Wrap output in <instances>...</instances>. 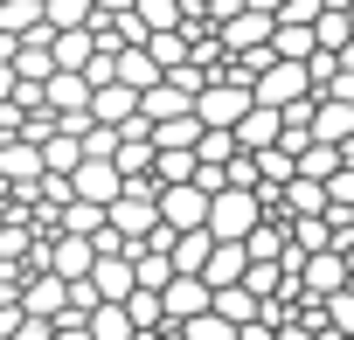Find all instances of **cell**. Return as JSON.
Returning <instances> with one entry per match:
<instances>
[{
  "label": "cell",
  "instance_id": "cell-1",
  "mask_svg": "<svg viewBox=\"0 0 354 340\" xmlns=\"http://www.w3.org/2000/svg\"><path fill=\"white\" fill-rule=\"evenodd\" d=\"M257 223H264V202H257L250 188H216V195H209V236H230V243H243Z\"/></svg>",
  "mask_w": 354,
  "mask_h": 340
},
{
  "label": "cell",
  "instance_id": "cell-2",
  "mask_svg": "<svg viewBox=\"0 0 354 340\" xmlns=\"http://www.w3.org/2000/svg\"><path fill=\"white\" fill-rule=\"evenodd\" d=\"M250 97H257V104H271V111H285V104H306V97H313V77H306V63H285V56H271V63L257 70Z\"/></svg>",
  "mask_w": 354,
  "mask_h": 340
},
{
  "label": "cell",
  "instance_id": "cell-3",
  "mask_svg": "<svg viewBox=\"0 0 354 340\" xmlns=\"http://www.w3.org/2000/svg\"><path fill=\"white\" fill-rule=\"evenodd\" d=\"M153 209H160L167 229H209V188H202V181H174V188H160Z\"/></svg>",
  "mask_w": 354,
  "mask_h": 340
},
{
  "label": "cell",
  "instance_id": "cell-4",
  "mask_svg": "<svg viewBox=\"0 0 354 340\" xmlns=\"http://www.w3.org/2000/svg\"><path fill=\"white\" fill-rule=\"evenodd\" d=\"M250 104H257V97H250V84H230V77H216V84H202V91H195V118H202V125H223V132H230Z\"/></svg>",
  "mask_w": 354,
  "mask_h": 340
},
{
  "label": "cell",
  "instance_id": "cell-5",
  "mask_svg": "<svg viewBox=\"0 0 354 340\" xmlns=\"http://www.w3.org/2000/svg\"><path fill=\"white\" fill-rule=\"evenodd\" d=\"M63 181H70V195H77V202H91V209H111V202L125 195V174H118L111 160H77Z\"/></svg>",
  "mask_w": 354,
  "mask_h": 340
},
{
  "label": "cell",
  "instance_id": "cell-6",
  "mask_svg": "<svg viewBox=\"0 0 354 340\" xmlns=\"http://www.w3.org/2000/svg\"><path fill=\"white\" fill-rule=\"evenodd\" d=\"M347 285V250H313V257H299V292L319 305L326 292H340Z\"/></svg>",
  "mask_w": 354,
  "mask_h": 340
},
{
  "label": "cell",
  "instance_id": "cell-7",
  "mask_svg": "<svg viewBox=\"0 0 354 340\" xmlns=\"http://www.w3.org/2000/svg\"><path fill=\"white\" fill-rule=\"evenodd\" d=\"M216 42H223V56H243V49H271V15L243 8V15H230V21L216 28Z\"/></svg>",
  "mask_w": 354,
  "mask_h": 340
},
{
  "label": "cell",
  "instance_id": "cell-8",
  "mask_svg": "<svg viewBox=\"0 0 354 340\" xmlns=\"http://www.w3.org/2000/svg\"><path fill=\"white\" fill-rule=\"evenodd\" d=\"M63 305H70V285H63L56 271H28V278H21V312H28V319H56Z\"/></svg>",
  "mask_w": 354,
  "mask_h": 340
},
{
  "label": "cell",
  "instance_id": "cell-9",
  "mask_svg": "<svg viewBox=\"0 0 354 340\" xmlns=\"http://www.w3.org/2000/svg\"><path fill=\"white\" fill-rule=\"evenodd\" d=\"M91 104V84L77 77V70H49L42 77V111H56V118H77Z\"/></svg>",
  "mask_w": 354,
  "mask_h": 340
},
{
  "label": "cell",
  "instance_id": "cell-10",
  "mask_svg": "<svg viewBox=\"0 0 354 340\" xmlns=\"http://www.w3.org/2000/svg\"><path fill=\"white\" fill-rule=\"evenodd\" d=\"M188 111H195V97H188L181 84H167V77H160L153 91H139V118H146V132L167 125V118H188Z\"/></svg>",
  "mask_w": 354,
  "mask_h": 340
},
{
  "label": "cell",
  "instance_id": "cell-11",
  "mask_svg": "<svg viewBox=\"0 0 354 340\" xmlns=\"http://www.w3.org/2000/svg\"><path fill=\"white\" fill-rule=\"evenodd\" d=\"M97 125H132L139 118V91H125V84H91V104H84Z\"/></svg>",
  "mask_w": 354,
  "mask_h": 340
},
{
  "label": "cell",
  "instance_id": "cell-12",
  "mask_svg": "<svg viewBox=\"0 0 354 340\" xmlns=\"http://www.w3.org/2000/svg\"><path fill=\"white\" fill-rule=\"evenodd\" d=\"M209 250H216V236H209V229H174V243H167V264H174V278H202Z\"/></svg>",
  "mask_w": 354,
  "mask_h": 340
},
{
  "label": "cell",
  "instance_id": "cell-13",
  "mask_svg": "<svg viewBox=\"0 0 354 340\" xmlns=\"http://www.w3.org/2000/svg\"><path fill=\"white\" fill-rule=\"evenodd\" d=\"M0 181L8 188H35L42 181V153L28 139H0Z\"/></svg>",
  "mask_w": 354,
  "mask_h": 340
},
{
  "label": "cell",
  "instance_id": "cell-14",
  "mask_svg": "<svg viewBox=\"0 0 354 340\" xmlns=\"http://www.w3.org/2000/svg\"><path fill=\"white\" fill-rule=\"evenodd\" d=\"M91 56H97V35H91V28H56V35H49V63H56V70H77V77H84Z\"/></svg>",
  "mask_w": 354,
  "mask_h": 340
},
{
  "label": "cell",
  "instance_id": "cell-15",
  "mask_svg": "<svg viewBox=\"0 0 354 340\" xmlns=\"http://www.w3.org/2000/svg\"><path fill=\"white\" fill-rule=\"evenodd\" d=\"M230 139H236V153H264V146H278V111H271V104H250V111L230 125Z\"/></svg>",
  "mask_w": 354,
  "mask_h": 340
},
{
  "label": "cell",
  "instance_id": "cell-16",
  "mask_svg": "<svg viewBox=\"0 0 354 340\" xmlns=\"http://www.w3.org/2000/svg\"><path fill=\"white\" fill-rule=\"evenodd\" d=\"M243 271H250V250L230 243V236H216V250H209V264H202V285H209V292H216V285H243Z\"/></svg>",
  "mask_w": 354,
  "mask_h": 340
},
{
  "label": "cell",
  "instance_id": "cell-17",
  "mask_svg": "<svg viewBox=\"0 0 354 340\" xmlns=\"http://www.w3.org/2000/svg\"><path fill=\"white\" fill-rule=\"evenodd\" d=\"M209 312L230 319V326H250V319H264V299H257L250 285H216V292H209Z\"/></svg>",
  "mask_w": 354,
  "mask_h": 340
},
{
  "label": "cell",
  "instance_id": "cell-18",
  "mask_svg": "<svg viewBox=\"0 0 354 340\" xmlns=\"http://www.w3.org/2000/svg\"><path fill=\"white\" fill-rule=\"evenodd\" d=\"M160 312H167L174 326H181V319H195V312H209V285H202V278H167Z\"/></svg>",
  "mask_w": 354,
  "mask_h": 340
},
{
  "label": "cell",
  "instance_id": "cell-19",
  "mask_svg": "<svg viewBox=\"0 0 354 340\" xmlns=\"http://www.w3.org/2000/svg\"><path fill=\"white\" fill-rule=\"evenodd\" d=\"M84 285H91V299H111V305H118V299L132 292V257H125V250H118V257H97Z\"/></svg>",
  "mask_w": 354,
  "mask_h": 340
},
{
  "label": "cell",
  "instance_id": "cell-20",
  "mask_svg": "<svg viewBox=\"0 0 354 340\" xmlns=\"http://www.w3.org/2000/svg\"><path fill=\"white\" fill-rule=\"evenodd\" d=\"M354 132V104H333V97H313V139L319 146H340Z\"/></svg>",
  "mask_w": 354,
  "mask_h": 340
},
{
  "label": "cell",
  "instance_id": "cell-21",
  "mask_svg": "<svg viewBox=\"0 0 354 340\" xmlns=\"http://www.w3.org/2000/svg\"><path fill=\"white\" fill-rule=\"evenodd\" d=\"M84 333H91V340H132V319H125V305L97 299V305L84 312Z\"/></svg>",
  "mask_w": 354,
  "mask_h": 340
},
{
  "label": "cell",
  "instance_id": "cell-22",
  "mask_svg": "<svg viewBox=\"0 0 354 340\" xmlns=\"http://www.w3.org/2000/svg\"><path fill=\"white\" fill-rule=\"evenodd\" d=\"M35 153H42V174H70V167L84 160V146H77V132H63V125H56V132H49V139H42Z\"/></svg>",
  "mask_w": 354,
  "mask_h": 340
},
{
  "label": "cell",
  "instance_id": "cell-23",
  "mask_svg": "<svg viewBox=\"0 0 354 340\" xmlns=\"http://www.w3.org/2000/svg\"><path fill=\"white\" fill-rule=\"evenodd\" d=\"M278 209H292V216H326V188H319V181H299V174H292V181L278 188Z\"/></svg>",
  "mask_w": 354,
  "mask_h": 340
},
{
  "label": "cell",
  "instance_id": "cell-24",
  "mask_svg": "<svg viewBox=\"0 0 354 340\" xmlns=\"http://www.w3.org/2000/svg\"><path fill=\"white\" fill-rule=\"evenodd\" d=\"M319 42H313V28H292V21H271V56H285V63H306Z\"/></svg>",
  "mask_w": 354,
  "mask_h": 340
},
{
  "label": "cell",
  "instance_id": "cell-25",
  "mask_svg": "<svg viewBox=\"0 0 354 340\" xmlns=\"http://www.w3.org/2000/svg\"><path fill=\"white\" fill-rule=\"evenodd\" d=\"M118 305H125L132 333H160V326H167V312H160V292H125Z\"/></svg>",
  "mask_w": 354,
  "mask_h": 340
},
{
  "label": "cell",
  "instance_id": "cell-26",
  "mask_svg": "<svg viewBox=\"0 0 354 340\" xmlns=\"http://www.w3.org/2000/svg\"><path fill=\"white\" fill-rule=\"evenodd\" d=\"M28 28H42V0H0V35H28Z\"/></svg>",
  "mask_w": 354,
  "mask_h": 340
},
{
  "label": "cell",
  "instance_id": "cell-27",
  "mask_svg": "<svg viewBox=\"0 0 354 340\" xmlns=\"http://www.w3.org/2000/svg\"><path fill=\"white\" fill-rule=\"evenodd\" d=\"M236 160V139L223 132V125H202V139H195V167H230Z\"/></svg>",
  "mask_w": 354,
  "mask_h": 340
},
{
  "label": "cell",
  "instance_id": "cell-28",
  "mask_svg": "<svg viewBox=\"0 0 354 340\" xmlns=\"http://www.w3.org/2000/svg\"><path fill=\"white\" fill-rule=\"evenodd\" d=\"M243 250H250V264H278V257H285V229H278V223L264 216V223H257V229L243 236Z\"/></svg>",
  "mask_w": 354,
  "mask_h": 340
},
{
  "label": "cell",
  "instance_id": "cell-29",
  "mask_svg": "<svg viewBox=\"0 0 354 340\" xmlns=\"http://www.w3.org/2000/svg\"><path fill=\"white\" fill-rule=\"evenodd\" d=\"M319 326H333L340 340L354 333V285H340V292H326V299H319Z\"/></svg>",
  "mask_w": 354,
  "mask_h": 340
},
{
  "label": "cell",
  "instance_id": "cell-30",
  "mask_svg": "<svg viewBox=\"0 0 354 340\" xmlns=\"http://www.w3.org/2000/svg\"><path fill=\"white\" fill-rule=\"evenodd\" d=\"M292 167H299V181H326L333 174V167H340V146H306V153H292Z\"/></svg>",
  "mask_w": 354,
  "mask_h": 340
},
{
  "label": "cell",
  "instance_id": "cell-31",
  "mask_svg": "<svg viewBox=\"0 0 354 340\" xmlns=\"http://www.w3.org/2000/svg\"><path fill=\"white\" fill-rule=\"evenodd\" d=\"M313 42H319L326 56H340V49L354 42V35H347V15H333V8H319V15H313Z\"/></svg>",
  "mask_w": 354,
  "mask_h": 340
},
{
  "label": "cell",
  "instance_id": "cell-32",
  "mask_svg": "<svg viewBox=\"0 0 354 340\" xmlns=\"http://www.w3.org/2000/svg\"><path fill=\"white\" fill-rule=\"evenodd\" d=\"M56 229H63V236H97V229H104V209L70 202V209H56Z\"/></svg>",
  "mask_w": 354,
  "mask_h": 340
},
{
  "label": "cell",
  "instance_id": "cell-33",
  "mask_svg": "<svg viewBox=\"0 0 354 340\" xmlns=\"http://www.w3.org/2000/svg\"><path fill=\"white\" fill-rule=\"evenodd\" d=\"M111 167H118L125 181H139L146 167H153V139H118V153H111Z\"/></svg>",
  "mask_w": 354,
  "mask_h": 340
},
{
  "label": "cell",
  "instance_id": "cell-34",
  "mask_svg": "<svg viewBox=\"0 0 354 340\" xmlns=\"http://www.w3.org/2000/svg\"><path fill=\"white\" fill-rule=\"evenodd\" d=\"M49 28H91V0H42Z\"/></svg>",
  "mask_w": 354,
  "mask_h": 340
},
{
  "label": "cell",
  "instance_id": "cell-35",
  "mask_svg": "<svg viewBox=\"0 0 354 340\" xmlns=\"http://www.w3.org/2000/svg\"><path fill=\"white\" fill-rule=\"evenodd\" d=\"M132 15L146 21V35L153 28H181V0H132Z\"/></svg>",
  "mask_w": 354,
  "mask_h": 340
},
{
  "label": "cell",
  "instance_id": "cell-36",
  "mask_svg": "<svg viewBox=\"0 0 354 340\" xmlns=\"http://www.w3.org/2000/svg\"><path fill=\"white\" fill-rule=\"evenodd\" d=\"M77 146H84V160H111V153H118V125H97V118H91V125L77 132Z\"/></svg>",
  "mask_w": 354,
  "mask_h": 340
},
{
  "label": "cell",
  "instance_id": "cell-37",
  "mask_svg": "<svg viewBox=\"0 0 354 340\" xmlns=\"http://www.w3.org/2000/svg\"><path fill=\"white\" fill-rule=\"evenodd\" d=\"M319 188H326V209H340V216H354V167H333V174H326Z\"/></svg>",
  "mask_w": 354,
  "mask_h": 340
},
{
  "label": "cell",
  "instance_id": "cell-38",
  "mask_svg": "<svg viewBox=\"0 0 354 340\" xmlns=\"http://www.w3.org/2000/svg\"><path fill=\"white\" fill-rule=\"evenodd\" d=\"M181 340H236V326L216 312H195V319H181Z\"/></svg>",
  "mask_w": 354,
  "mask_h": 340
},
{
  "label": "cell",
  "instance_id": "cell-39",
  "mask_svg": "<svg viewBox=\"0 0 354 340\" xmlns=\"http://www.w3.org/2000/svg\"><path fill=\"white\" fill-rule=\"evenodd\" d=\"M313 15H319V0H285L278 8V21H292V28H313Z\"/></svg>",
  "mask_w": 354,
  "mask_h": 340
},
{
  "label": "cell",
  "instance_id": "cell-40",
  "mask_svg": "<svg viewBox=\"0 0 354 340\" xmlns=\"http://www.w3.org/2000/svg\"><path fill=\"white\" fill-rule=\"evenodd\" d=\"M91 15H104V21L111 15H132V0H91Z\"/></svg>",
  "mask_w": 354,
  "mask_h": 340
},
{
  "label": "cell",
  "instance_id": "cell-41",
  "mask_svg": "<svg viewBox=\"0 0 354 340\" xmlns=\"http://www.w3.org/2000/svg\"><path fill=\"white\" fill-rule=\"evenodd\" d=\"M15 84H21V77H15V63H0V104L15 97Z\"/></svg>",
  "mask_w": 354,
  "mask_h": 340
},
{
  "label": "cell",
  "instance_id": "cell-42",
  "mask_svg": "<svg viewBox=\"0 0 354 340\" xmlns=\"http://www.w3.org/2000/svg\"><path fill=\"white\" fill-rule=\"evenodd\" d=\"M243 8H257V15H271V21H278V8H285V0H243Z\"/></svg>",
  "mask_w": 354,
  "mask_h": 340
},
{
  "label": "cell",
  "instance_id": "cell-43",
  "mask_svg": "<svg viewBox=\"0 0 354 340\" xmlns=\"http://www.w3.org/2000/svg\"><path fill=\"white\" fill-rule=\"evenodd\" d=\"M340 167H354V132H347V139H340Z\"/></svg>",
  "mask_w": 354,
  "mask_h": 340
},
{
  "label": "cell",
  "instance_id": "cell-44",
  "mask_svg": "<svg viewBox=\"0 0 354 340\" xmlns=\"http://www.w3.org/2000/svg\"><path fill=\"white\" fill-rule=\"evenodd\" d=\"M319 8H333V15H347V8H354V0H319Z\"/></svg>",
  "mask_w": 354,
  "mask_h": 340
},
{
  "label": "cell",
  "instance_id": "cell-45",
  "mask_svg": "<svg viewBox=\"0 0 354 340\" xmlns=\"http://www.w3.org/2000/svg\"><path fill=\"white\" fill-rule=\"evenodd\" d=\"M347 35H354V8H347Z\"/></svg>",
  "mask_w": 354,
  "mask_h": 340
},
{
  "label": "cell",
  "instance_id": "cell-46",
  "mask_svg": "<svg viewBox=\"0 0 354 340\" xmlns=\"http://www.w3.org/2000/svg\"><path fill=\"white\" fill-rule=\"evenodd\" d=\"M347 340H354V333H347Z\"/></svg>",
  "mask_w": 354,
  "mask_h": 340
}]
</instances>
